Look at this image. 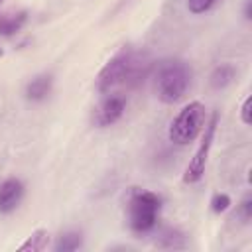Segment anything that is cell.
Returning <instances> with one entry per match:
<instances>
[{"label": "cell", "instance_id": "1", "mask_svg": "<svg viewBox=\"0 0 252 252\" xmlns=\"http://www.w3.org/2000/svg\"><path fill=\"white\" fill-rule=\"evenodd\" d=\"M148 69H150V59L144 53L122 49L112 59H108L100 69L96 77V89L98 93L104 94L118 85L136 87L140 81H144V77L148 75Z\"/></svg>", "mask_w": 252, "mask_h": 252}, {"label": "cell", "instance_id": "2", "mask_svg": "<svg viewBox=\"0 0 252 252\" xmlns=\"http://www.w3.org/2000/svg\"><path fill=\"white\" fill-rule=\"evenodd\" d=\"M191 85V67L181 59H165L158 65L154 77L156 96L163 104L179 102Z\"/></svg>", "mask_w": 252, "mask_h": 252}, {"label": "cell", "instance_id": "3", "mask_svg": "<svg viewBox=\"0 0 252 252\" xmlns=\"http://www.w3.org/2000/svg\"><path fill=\"white\" fill-rule=\"evenodd\" d=\"M205 106L199 100H191L189 104H185L169 122L167 128V138L171 144L175 146H189L197 140V136L203 132L205 128Z\"/></svg>", "mask_w": 252, "mask_h": 252}, {"label": "cell", "instance_id": "4", "mask_svg": "<svg viewBox=\"0 0 252 252\" xmlns=\"http://www.w3.org/2000/svg\"><path fill=\"white\" fill-rule=\"evenodd\" d=\"M161 209V199L159 195L146 191V189H136L130 195L128 201V222L130 228L136 234H146L156 228L158 224V215Z\"/></svg>", "mask_w": 252, "mask_h": 252}, {"label": "cell", "instance_id": "5", "mask_svg": "<svg viewBox=\"0 0 252 252\" xmlns=\"http://www.w3.org/2000/svg\"><path fill=\"white\" fill-rule=\"evenodd\" d=\"M217 122H219V114L215 112L211 116L209 122H205V134H203V140L195 152V156L191 158V161L187 163L185 167V173H183V183H197L203 179L205 175V165H207V158H209V152H211V146H213V136H215V130H217Z\"/></svg>", "mask_w": 252, "mask_h": 252}, {"label": "cell", "instance_id": "6", "mask_svg": "<svg viewBox=\"0 0 252 252\" xmlns=\"http://www.w3.org/2000/svg\"><path fill=\"white\" fill-rule=\"evenodd\" d=\"M126 110V96L122 94H106L93 112V124L98 128H106L116 124Z\"/></svg>", "mask_w": 252, "mask_h": 252}, {"label": "cell", "instance_id": "7", "mask_svg": "<svg viewBox=\"0 0 252 252\" xmlns=\"http://www.w3.org/2000/svg\"><path fill=\"white\" fill-rule=\"evenodd\" d=\"M26 187L18 177H8L0 183V215H10L16 211L24 199Z\"/></svg>", "mask_w": 252, "mask_h": 252}, {"label": "cell", "instance_id": "8", "mask_svg": "<svg viewBox=\"0 0 252 252\" xmlns=\"http://www.w3.org/2000/svg\"><path fill=\"white\" fill-rule=\"evenodd\" d=\"M51 87H53V79L51 75L43 73V75H37L33 77L28 85H26V98L32 100V102H39V100H45L51 93Z\"/></svg>", "mask_w": 252, "mask_h": 252}, {"label": "cell", "instance_id": "9", "mask_svg": "<svg viewBox=\"0 0 252 252\" xmlns=\"http://www.w3.org/2000/svg\"><path fill=\"white\" fill-rule=\"evenodd\" d=\"M28 22V12H16V14H0V35L10 37L18 33L24 24Z\"/></svg>", "mask_w": 252, "mask_h": 252}, {"label": "cell", "instance_id": "10", "mask_svg": "<svg viewBox=\"0 0 252 252\" xmlns=\"http://www.w3.org/2000/svg\"><path fill=\"white\" fill-rule=\"evenodd\" d=\"M234 77H236V69L230 63H222V65H219V67L213 69V73L209 77V83H211L213 89L219 91V89L228 87L234 81Z\"/></svg>", "mask_w": 252, "mask_h": 252}, {"label": "cell", "instance_id": "11", "mask_svg": "<svg viewBox=\"0 0 252 252\" xmlns=\"http://www.w3.org/2000/svg\"><path fill=\"white\" fill-rule=\"evenodd\" d=\"M83 246V236L81 232H65L61 234L55 244H53V250L55 252H73V250H79Z\"/></svg>", "mask_w": 252, "mask_h": 252}, {"label": "cell", "instance_id": "12", "mask_svg": "<svg viewBox=\"0 0 252 252\" xmlns=\"http://www.w3.org/2000/svg\"><path fill=\"white\" fill-rule=\"evenodd\" d=\"M47 240H49V234L47 230L43 228H37L33 234H30V238L18 248L20 252H26V250H32V252H37V250H43L47 246Z\"/></svg>", "mask_w": 252, "mask_h": 252}, {"label": "cell", "instance_id": "13", "mask_svg": "<svg viewBox=\"0 0 252 252\" xmlns=\"http://www.w3.org/2000/svg\"><path fill=\"white\" fill-rule=\"evenodd\" d=\"M219 0H187V10L193 14V16H201L205 12H209Z\"/></svg>", "mask_w": 252, "mask_h": 252}, {"label": "cell", "instance_id": "14", "mask_svg": "<svg viewBox=\"0 0 252 252\" xmlns=\"http://www.w3.org/2000/svg\"><path fill=\"white\" fill-rule=\"evenodd\" d=\"M228 207H230V197H228L226 193H217V195H213V199H211V211H213V213L220 215V213H224Z\"/></svg>", "mask_w": 252, "mask_h": 252}, {"label": "cell", "instance_id": "15", "mask_svg": "<svg viewBox=\"0 0 252 252\" xmlns=\"http://www.w3.org/2000/svg\"><path fill=\"white\" fill-rule=\"evenodd\" d=\"M179 236H181V234H179L177 230H167V232L161 234V238L167 240V242H161L159 246H165V248H181V246H185V242H177Z\"/></svg>", "mask_w": 252, "mask_h": 252}, {"label": "cell", "instance_id": "16", "mask_svg": "<svg viewBox=\"0 0 252 252\" xmlns=\"http://www.w3.org/2000/svg\"><path fill=\"white\" fill-rule=\"evenodd\" d=\"M250 112H252V96L248 94V96L242 100V106H240V120H242L244 126H250V122H252Z\"/></svg>", "mask_w": 252, "mask_h": 252}, {"label": "cell", "instance_id": "17", "mask_svg": "<svg viewBox=\"0 0 252 252\" xmlns=\"http://www.w3.org/2000/svg\"><path fill=\"white\" fill-rule=\"evenodd\" d=\"M238 215L242 217L244 222H248L252 219V197L246 195L242 201H240V207H238Z\"/></svg>", "mask_w": 252, "mask_h": 252}, {"label": "cell", "instance_id": "18", "mask_svg": "<svg viewBox=\"0 0 252 252\" xmlns=\"http://www.w3.org/2000/svg\"><path fill=\"white\" fill-rule=\"evenodd\" d=\"M250 4H252V0H246V6H244V18H246V20H250V18H252V12H250Z\"/></svg>", "mask_w": 252, "mask_h": 252}, {"label": "cell", "instance_id": "19", "mask_svg": "<svg viewBox=\"0 0 252 252\" xmlns=\"http://www.w3.org/2000/svg\"><path fill=\"white\" fill-rule=\"evenodd\" d=\"M2 55H4V49H2V47H0V57H2Z\"/></svg>", "mask_w": 252, "mask_h": 252}, {"label": "cell", "instance_id": "20", "mask_svg": "<svg viewBox=\"0 0 252 252\" xmlns=\"http://www.w3.org/2000/svg\"><path fill=\"white\" fill-rule=\"evenodd\" d=\"M2 2H4V0H0V6H2Z\"/></svg>", "mask_w": 252, "mask_h": 252}]
</instances>
